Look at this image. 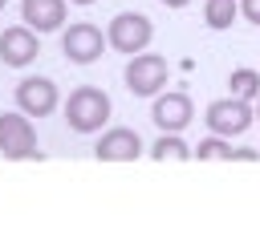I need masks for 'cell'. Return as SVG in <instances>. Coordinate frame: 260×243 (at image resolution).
Returning a JSON list of instances; mask_svg holds the SVG:
<instances>
[{
    "instance_id": "6da1fadb",
    "label": "cell",
    "mask_w": 260,
    "mask_h": 243,
    "mask_svg": "<svg viewBox=\"0 0 260 243\" xmlns=\"http://www.w3.org/2000/svg\"><path fill=\"white\" fill-rule=\"evenodd\" d=\"M110 93L98 89V85H77L69 97H65V122L73 134H98L106 130L110 122Z\"/></svg>"
},
{
    "instance_id": "7a4b0ae2",
    "label": "cell",
    "mask_w": 260,
    "mask_h": 243,
    "mask_svg": "<svg viewBox=\"0 0 260 243\" xmlns=\"http://www.w3.org/2000/svg\"><path fill=\"white\" fill-rule=\"evenodd\" d=\"M126 89L134 93V97H154V93H162L167 89V77H171V65H167V57H158V53H134L130 57V65H126Z\"/></svg>"
},
{
    "instance_id": "3957f363",
    "label": "cell",
    "mask_w": 260,
    "mask_h": 243,
    "mask_svg": "<svg viewBox=\"0 0 260 243\" xmlns=\"http://www.w3.org/2000/svg\"><path fill=\"white\" fill-rule=\"evenodd\" d=\"M0 154L12 158V162H20V158H41L37 130H32L28 113H20V109L0 113Z\"/></svg>"
},
{
    "instance_id": "277c9868",
    "label": "cell",
    "mask_w": 260,
    "mask_h": 243,
    "mask_svg": "<svg viewBox=\"0 0 260 243\" xmlns=\"http://www.w3.org/2000/svg\"><path fill=\"white\" fill-rule=\"evenodd\" d=\"M150 36H154V24H150L142 12H118V16L110 20V28H106V45L118 49V53H126V57L142 53V49L150 45Z\"/></svg>"
},
{
    "instance_id": "5b68a950",
    "label": "cell",
    "mask_w": 260,
    "mask_h": 243,
    "mask_svg": "<svg viewBox=\"0 0 260 243\" xmlns=\"http://www.w3.org/2000/svg\"><path fill=\"white\" fill-rule=\"evenodd\" d=\"M203 122H207L211 134L236 138V134H244V130L256 122V113H252V105H248L244 97H223V101H211V105H207Z\"/></svg>"
},
{
    "instance_id": "8992f818",
    "label": "cell",
    "mask_w": 260,
    "mask_h": 243,
    "mask_svg": "<svg viewBox=\"0 0 260 243\" xmlns=\"http://www.w3.org/2000/svg\"><path fill=\"white\" fill-rule=\"evenodd\" d=\"M61 53L73 61V65H93L102 53H106V32L89 20L81 24H65V36H61Z\"/></svg>"
},
{
    "instance_id": "52a82bcc",
    "label": "cell",
    "mask_w": 260,
    "mask_h": 243,
    "mask_svg": "<svg viewBox=\"0 0 260 243\" xmlns=\"http://www.w3.org/2000/svg\"><path fill=\"white\" fill-rule=\"evenodd\" d=\"M12 97H16L20 113H28V117H49L57 109V101H61L57 85L49 77H41V73L37 77H20V85L12 89Z\"/></svg>"
},
{
    "instance_id": "ba28073f",
    "label": "cell",
    "mask_w": 260,
    "mask_h": 243,
    "mask_svg": "<svg viewBox=\"0 0 260 243\" xmlns=\"http://www.w3.org/2000/svg\"><path fill=\"white\" fill-rule=\"evenodd\" d=\"M195 117V105L183 89L175 93H154V105H150V122L162 130V134H183Z\"/></svg>"
},
{
    "instance_id": "9c48e42d",
    "label": "cell",
    "mask_w": 260,
    "mask_h": 243,
    "mask_svg": "<svg viewBox=\"0 0 260 243\" xmlns=\"http://www.w3.org/2000/svg\"><path fill=\"white\" fill-rule=\"evenodd\" d=\"M37 53H41V40L28 24H12L0 32V61L8 69H28L37 61Z\"/></svg>"
},
{
    "instance_id": "30bf717a",
    "label": "cell",
    "mask_w": 260,
    "mask_h": 243,
    "mask_svg": "<svg viewBox=\"0 0 260 243\" xmlns=\"http://www.w3.org/2000/svg\"><path fill=\"white\" fill-rule=\"evenodd\" d=\"M93 154H98V162H134V158H142V138L130 126H114V130L98 134Z\"/></svg>"
},
{
    "instance_id": "8fae6325",
    "label": "cell",
    "mask_w": 260,
    "mask_h": 243,
    "mask_svg": "<svg viewBox=\"0 0 260 243\" xmlns=\"http://www.w3.org/2000/svg\"><path fill=\"white\" fill-rule=\"evenodd\" d=\"M69 16V0H20V20L32 32H57L65 28Z\"/></svg>"
},
{
    "instance_id": "7c38bea8",
    "label": "cell",
    "mask_w": 260,
    "mask_h": 243,
    "mask_svg": "<svg viewBox=\"0 0 260 243\" xmlns=\"http://www.w3.org/2000/svg\"><path fill=\"white\" fill-rule=\"evenodd\" d=\"M236 12H240V0H207L203 4V24L223 32V28L236 24Z\"/></svg>"
},
{
    "instance_id": "4fadbf2b",
    "label": "cell",
    "mask_w": 260,
    "mask_h": 243,
    "mask_svg": "<svg viewBox=\"0 0 260 243\" xmlns=\"http://www.w3.org/2000/svg\"><path fill=\"white\" fill-rule=\"evenodd\" d=\"M150 158H154V162H187V158H191V146L183 142V134H162V138L150 146Z\"/></svg>"
},
{
    "instance_id": "5bb4252c",
    "label": "cell",
    "mask_w": 260,
    "mask_h": 243,
    "mask_svg": "<svg viewBox=\"0 0 260 243\" xmlns=\"http://www.w3.org/2000/svg\"><path fill=\"white\" fill-rule=\"evenodd\" d=\"M228 89H232V97L256 101V97H260V73H256V69H232V77H228Z\"/></svg>"
},
{
    "instance_id": "9a60e30c",
    "label": "cell",
    "mask_w": 260,
    "mask_h": 243,
    "mask_svg": "<svg viewBox=\"0 0 260 243\" xmlns=\"http://www.w3.org/2000/svg\"><path fill=\"white\" fill-rule=\"evenodd\" d=\"M195 158H203V162H215V158L232 162V158H236V146H232L228 138H219V134H207V138L195 146Z\"/></svg>"
},
{
    "instance_id": "2e32d148",
    "label": "cell",
    "mask_w": 260,
    "mask_h": 243,
    "mask_svg": "<svg viewBox=\"0 0 260 243\" xmlns=\"http://www.w3.org/2000/svg\"><path fill=\"white\" fill-rule=\"evenodd\" d=\"M240 12L248 24H260V0H240Z\"/></svg>"
},
{
    "instance_id": "e0dca14e",
    "label": "cell",
    "mask_w": 260,
    "mask_h": 243,
    "mask_svg": "<svg viewBox=\"0 0 260 243\" xmlns=\"http://www.w3.org/2000/svg\"><path fill=\"white\" fill-rule=\"evenodd\" d=\"M236 158H244V162H256V158H260V154H256V150H252V146H236Z\"/></svg>"
},
{
    "instance_id": "ac0fdd59",
    "label": "cell",
    "mask_w": 260,
    "mask_h": 243,
    "mask_svg": "<svg viewBox=\"0 0 260 243\" xmlns=\"http://www.w3.org/2000/svg\"><path fill=\"white\" fill-rule=\"evenodd\" d=\"M158 4H167V8H187L191 0H158Z\"/></svg>"
},
{
    "instance_id": "d6986e66",
    "label": "cell",
    "mask_w": 260,
    "mask_h": 243,
    "mask_svg": "<svg viewBox=\"0 0 260 243\" xmlns=\"http://www.w3.org/2000/svg\"><path fill=\"white\" fill-rule=\"evenodd\" d=\"M69 4H98V0H69Z\"/></svg>"
},
{
    "instance_id": "ffe728a7",
    "label": "cell",
    "mask_w": 260,
    "mask_h": 243,
    "mask_svg": "<svg viewBox=\"0 0 260 243\" xmlns=\"http://www.w3.org/2000/svg\"><path fill=\"white\" fill-rule=\"evenodd\" d=\"M256 122H260V97H256Z\"/></svg>"
},
{
    "instance_id": "44dd1931",
    "label": "cell",
    "mask_w": 260,
    "mask_h": 243,
    "mask_svg": "<svg viewBox=\"0 0 260 243\" xmlns=\"http://www.w3.org/2000/svg\"><path fill=\"white\" fill-rule=\"evenodd\" d=\"M4 4H8V0H0V8H4Z\"/></svg>"
}]
</instances>
